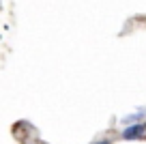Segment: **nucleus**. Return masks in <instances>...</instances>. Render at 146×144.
<instances>
[{
  "label": "nucleus",
  "instance_id": "nucleus-1",
  "mask_svg": "<svg viewBox=\"0 0 146 144\" xmlns=\"http://www.w3.org/2000/svg\"><path fill=\"white\" fill-rule=\"evenodd\" d=\"M144 135H146L144 123H133V125H127L123 131H120V138L123 140H142Z\"/></svg>",
  "mask_w": 146,
  "mask_h": 144
},
{
  "label": "nucleus",
  "instance_id": "nucleus-2",
  "mask_svg": "<svg viewBox=\"0 0 146 144\" xmlns=\"http://www.w3.org/2000/svg\"><path fill=\"white\" fill-rule=\"evenodd\" d=\"M144 116H146V110L140 108V110H135V112L123 116V118H120V123H123V125H133V123H142V118H144Z\"/></svg>",
  "mask_w": 146,
  "mask_h": 144
},
{
  "label": "nucleus",
  "instance_id": "nucleus-3",
  "mask_svg": "<svg viewBox=\"0 0 146 144\" xmlns=\"http://www.w3.org/2000/svg\"><path fill=\"white\" fill-rule=\"evenodd\" d=\"M92 144H112V140L105 138V140H97V142H92Z\"/></svg>",
  "mask_w": 146,
  "mask_h": 144
},
{
  "label": "nucleus",
  "instance_id": "nucleus-4",
  "mask_svg": "<svg viewBox=\"0 0 146 144\" xmlns=\"http://www.w3.org/2000/svg\"><path fill=\"white\" fill-rule=\"evenodd\" d=\"M144 127H146V123H144Z\"/></svg>",
  "mask_w": 146,
  "mask_h": 144
}]
</instances>
